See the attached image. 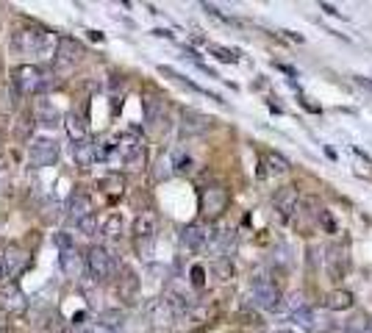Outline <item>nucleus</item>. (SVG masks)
Masks as SVG:
<instances>
[{"mask_svg": "<svg viewBox=\"0 0 372 333\" xmlns=\"http://www.w3.org/2000/svg\"><path fill=\"white\" fill-rule=\"evenodd\" d=\"M56 36L39 26H23V28H14L11 33V50L17 56H45V53H53L56 50Z\"/></svg>", "mask_w": 372, "mask_h": 333, "instance_id": "1", "label": "nucleus"}, {"mask_svg": "<svg viewBox=\"0 0 372 333\" xmlns=\"http://www.w3.org/2000/svg\"><path fill=\"white\" fill-rule=\"evenodd\" d=\"M45 86V72L36 64H17L11 69V89L17 98H34Z\"/></svg>", "mask_w": 372, "mask_h": 333, "instance_id": "2", "label": "nucleus"}, {"mask_svg": "<svg viewBox=\"0 0 372 333\" xmlns=\"http://www.w3.org/2000/svg\"><path fill=\"white\" fill-rule=\"evenodd\" d=\"M114 159L123 162L131 169H142L145 166V142L142 136L134 131H125L114 136Z\"/></svg>", "mask_w": 372, "mask_h": 333, "instance_id": "3", "label": "nucleus"}, {"mask_svg": "<svg viewBox=\"0 0 372 333\" xmlns=\"http://www.w3.org/2000/svg\"><path fill=\"white\" fill-rule=\"evenodd\" d=\"M114 266H117V261H114V256L106 250V247H101V244H95V247H89L86 250V256H84V272L92 278V281H108V275H114Z\"/></svg>", "mask_w": 372, "mask_h": 333, "instance_id": "4", "label": "nucleus"}, {"mask_svg": "<svg viewBox=\"0 0 372 333\" xmlns=\"http://www.w3.org/2000/svg\"><path fill=\"white\" fill-rule=\"evenodd\" d=\"M84 62V45L75 42V39H59L56 42V50H53V69L59 75H67L75 67Z\"/></svg>", "mask_w": 372, "mask_h": 333, "instance_id": "5", "label": "nucleus"}, {"mask_svg": "<svg viewBox=\"0 0 372 333\" xmlns=\"http://www.w3.org/2000/svg\"><path fill=\"white\" fill-rule=\"evenodd\" d=\"M62 156V147L50 136H39L28 145V162L31 166H53Z\"/></svg>", "mask_w": 372, "mask_h": 333, "instance_id": "6", "label": "nucleus"}, {"mask_svg": "<svg viewBox=\"0 0 372 333\" xmlns=\"http://www.w3.org/2000/svg\"><path fill=\"white\" fill-rule=\"evenodd\" d=\"M253 303L259 308L275 311L281 305V289L272 281H267V278H256V283H253Z\"/></svg>", "mask_w": 372, "mask_h": 333, "instance_id": "7", "label": "nucleus"}, {"mask_svg": "<svg viewBox=\"0 0 372 333\" xmlns=\"http://www.w3.org/2000/svg\"><path fill=\"white\" fill-rule=\"evenodd\" d=\"M208 242H211V231H208L205 225H201V222H192V225H186V228L181 231V247H184L186 253L203 250Z\"/></svg>", "mask_w": 372, "mask_h": 333, "instance_id": "8", "label": "nucleus"}, {"mask_svg": "<svg viewBox=\"0 0 372 333\" xmlns=\"http://www.w3.org/2000/svg\"><path fill=\"white\" fill-rule=\"evenodd\" d=\"M298 205H300V198H298V192H295L292 186L278 189V195H275V211H278V217H281L283 222H289V220L298 214Z\"/></svg>", "mask_w": 372, "mask_h": 333, "instance_id": "9", "label": "nucleus"}, {"mask_svg": "<svg viewBox=\"0 0 372 333\" xmlns=\"http://www.w3.org/2000/svg\"><path fill=\"white\" fill-rule=\"evenodd\" d=\"M201 200H203L205 217H220L225 211V205H228V192L222 186H211V189H205Z\"/></svg>", "mask_w": 372, "mask_h": 333, "instance_id": "10", "label": "nucleus"}, {"mask_svg": "<svg viewBox=\"0 0 372 333\" xmlns=\"http://www.w3.org/2000/svg\"><path fill=\"white\" fill-rule=\"evenodd\" d=\"M156 231H159V220H156L153 211H142L134 220V236L139 242H153Z\"/></svg>", "mask_w": 372, "mask_h": 333, "instance_id": "11", "label": "nucleus"}, {"mask_svg": "<svg viewBox=\"0 0 372 333\" xmlns=\"http://www.w3.org/2000/svg\"><path fill=\"white\" fill-rule=\"evenodd\" d=\"M59 266H62V272H64L67 278H81V272H84V256H81L75 247H64V250L59 253Z\"/></svg>", "mask_w": 372, "mask_h": 333, "instance_id": "12", "label": "nucleus"}, {"mask_svg": "<svg viewBox=\"0 0 372 333\" xmlns=\"http://www.w3.org/2000/svg\"><path fill=\"white\" fill-rule=\"evenodd\" d=\"M211 128V117L205 114H198V111H184L181 117V131L186 136H198V133H205Z\"/></svg>", "mask_w": 372, "mask_h": 333, "instance_id": "13", "label": "nucleus"}, {"mask_svg": "<svg viewBox=\"0 0 372 333\" xmlns=\"http://www.w3.org/2000/svg\"><path fill=\"white\" fill-rule=\"evenodd\" d=\"M62 125H64V131H67L69 142L75 145V142H84V139H89V125L84 123V117L78 114V111H69L67 117L62 120Z\"/></svg>", "mask_w": 372, "mask_h": 333, "instance_id": "14", "label": "nucleus"}, {"mask_svg": "<svg viewBox=\"0 0 372 333\" xmlns=\"http://www.w3.org/2000/svg\"><path fill=\"white\" fill-rule=\"evenodd\" d=\"M325 266H328V275L339 281L342 275H344V269H347V253H344V247H339V244H331L328 247V256H325Z\"/></svg>", "mask_w": 372, "mask_h": 333, "instance_id": "15", "label": "nucleus"}, {"mask_svg": "<svg viewBox=\"0 0 372 333\" xmlns=\"http://www.w3.org/2000/svg\"><path fill=\"white\" fill-rule=\"evenodd\" d=\"M117 295L123 303H134L139 298V278L131 269H123V278L117 281Z\"/></svg>", "mask_w": 372, "mask_h": 333, "instance_id": "16", "label": "nucleus"}, {"mask_svg": "<svg viewBox=\"0 0 372 333\" xmlns=\"http://www.w3.org/2000/svg\"><path fill=\"white\" fill-rule=\"evenodd\" d=\"M67 217L78 225L81 220H86V217H92V200L89 195H72L67 205Z\"/></svg>", "mask_w": 372, "mask_h": 333, "instance_id": "17", "label": "nucleus"}, {"mask_svg": "<svg viewBox=\"0 0 372 333\" xmlns=\"http://www.w3.org/2000/svg\"><path fill=\"white\" fill-rule=\"evenodd\" d=\"M72 156H75L78 166H92L98 162V156H95V139L75 142V145H72Z\"/></svg>", "mask_w": 372, "mask_h": 333, "instance_id": "18", "label": "nucleus"}, {"mask_svg": "<svg viewBox=\"0 0 372 333\" xmlns=\"http://www.w3.org/2000/svg\"><path fill=\"white\" fill-rule=\"evenodd\" d=\"M36 117H39V123L42 125H62V111L59 108H53V103L47 98L39 100V106H36Z\"/></svg>", "mask_w": 372, "mask_h": 333, "instance_id": "19", "label": "nucleus"}, {"mask_svg": "<svg viewBox=\"0 0 372 333\" xmlns=\"http://www.w3.org/2000/svg\"><path fill=\"white\" fill-rule=\"evenodd\" d=\"M353 292H347V289H337V292H331V295H325V308L328 311H347V308H353Z\"/></svg>", "mask_w": 372, "mask_h": 333, "instance_id": "20", "label": "nucleus"}, {"mask_svg": "<svg viewBox=\"0 0 372 333\" xmlns=\"http://www.w3.org/2000/svg\"><path fill=\"white\" fill-rule=\"evenodd\" d=\"M23 250H20V244H14V242H9L6 247H3V253H0V259H3V264H6V272L9 275H14L17 269H20V264H23Z\"/></svg>", "mask_w": 372, "mask_h": 333, "instance_id": "21", "label": "nucleus"}, {"mask_svg": "<svg viewBox=\"0 0 372 333\" xmlns=\"http://www.w3.org/2000/svg\"><path fill=\"white\" fill-rule=\"evenodd\" d=\"M370 325L372 320L367 314H356V317H350L344 322V333H370Z\"/></svg>", "mask_w": 372, "mask_h": 333, "instance_id": "22", "label": "nucleus"}, {"mask_svg": "<svg viewBox=\"0 0 372 333\" xmlns=\"http://www.w3.org/2000/svg\"><path fill=\"white\" fill-rule=\"evenodd\" d=\"M98 186H101L106 195H123L125 181H123V175H106V178H101Z\"/></svg>", "mask_w": 372, "mask_h": 333, "instance_id": "23", "label": "nucleus"}, {"mask_svg": "<svg viewBox=\"0 0 372 333\" xmlns=\"http://www.w3.org/2000/svg\"><path fill=\"white\" fill-rule=\"evenodd\" d=\"M101 233L106 239H120V236H123V217H120V214H111V217L103 222Z\"/></svg>", "mask_w": 372, "mask_h": 333, "instance_id": "24", "label": "nucleus"}, {"mask_svg": "<svg viewBox=\"0 0 372 333\" xmlns=\"http://www.w3.org/2000/svg\"><path fill=\"white\" fill-rule=\"evenodd\" d=\"M145 114H147V123H159L162 120V100L145 98Z\"/></svg>", "mask_w": 372, "mask_h": 333, "instance_id": "25", "label": "nucleus"}, {"mask_svg": "<svg viewBox=\"0 0 372 333\" xmlns=\"http://www.w3.org/2000/svg\"><path fill=\"white\" fill-rule=\"evenodd\" d=\"M42 333H67V328H64V322L56 317V314H50L47 320H42Z\"/></svg>", "mask_w": 372, "mask_h": 333, "instance_id": "26", "label": "nucleus"}, {"mask_svg": "<svg viewBox=\"0 0 372 333\" xmlns=\"http://www.w3.org/2000/svg\"><path fill=\"white\" fill-rule=\"evenodd\" d=\"M31 131H34V120H31L28 114H23V117L17 120V128H14V136H17V139H28V136H31Z\"/></svg>", "mask_w": 372, "mask_h": 333, "instance_id": "27", "label": "nucleus"}, {"mask_svg": "<svg viewBox=\"0 0 372 333\" xmlns=\"http://www.w3.org/2000/svg\"><path fill=\"white\" fill-rule=\"evenodd\" d=\"M267 164H270V172H278V175L289 169V162H286L281 153H275V150H270V153H267Z\"/></svg>", "mask_w": 372, "mask_h": 333, "instance_id": "28", "label": "nucleus"}, {"mask_svg": "<svg viewBox=\"0 0 372 333\" xmlns=\"http://www.w3.org/2000/svg\"><path fill=\"white\" fill-rule=\"evenodd\" d=\"M156 166H159V169H156V181H164V178H169V175L175 172V169H172V159H169V156H162Z\"/></svg>", "mask_w": 372, "mask_h": 333, "instance_id": "29", "label": "nucleus"}, {"mask_svg": "<svg viewBox=\"0 0 372 333\" xmlns=\"http://www.w3.org/2000/svg\"><path fill=\"white\" fill-rule=\"evenodd\" d=\"M11 98H17L14 95V89L9 86V89H3V95H0V111H14V100Z\"/></svg>", "mask_w": 372, "mask_h": 333, "instance_id": "30", "label": "nucleus"}, {"mask_svg": "<svg viewBox=\"0 0 372 333\" xmlns=\"http://www.w3.org/2000/svg\"><path fill=\"white\" fill-rule=\"evenodd\" d=\"M292 317H295V322H298V325H303V328H311V325H314V317H311V311H308V308H303V311H295Z\"/></svg>", "mask_w": 372, "mask_h": 333, "instance_id": "31", "label": "nucleus"}, {"mask_svg": "<svg viewBox=\"0 0 372 333\" xmlns=\"http://www.w3.org/2000/svg\"><path fill=\"white\" fill-rule=\"evenodd\" d=\"M214 53H217V59L220 62H225V64H234L237 62V53L234 50H228V47H211Z\"/></svg>", "mask_w": 372, "mask_h": 333, "instance_id": "32", "label": "nucleus"}, {"mask_svg": "<svg viewBox=\"0 0 372 333\" xmlns=\"http://www.w3.org/2000/svg\"><path fill=\"white\" fill-rule=\"evenodd\" d=\"M78 231H81V233H86V236H92V233L98 231V222H95V214H92V217H86V220H81V222H78Z\"/></svg>", "mask_w": 372, "mask_h": 333, "instance_id": "33", "label": "nucleus"}, {"mask_svg": "<svg viewBox=\"0 0 372 333\" xmlns=\"http://www.w3.org/2000/svg\"><path fill=\"white\" fill-rule=\"evenodd\" d=\"M289 308H292V314H295V311H303L305 308L303 292H292V295H289Z\"/></svg>", "mask_w": 372, "mask_h": 333, "instance_id": "34", "label": "nucleus"}, {"mask_svg": "<svg viewBox=\"0 0 372 333\" xmlns=\"http://www.w3.org/2000/svg\"><path fill=\"white\" fill-rule=\"evenodd\" d=\"M214 269H217L220 281H228V278L234 275V266H231V261H217V264H214Z\"/></svg>", "mask_w": 372, "mask_h": 333, "instance_id": "35", "label": "nucleus"}, {"mask_svg": "<svg viewBox=\"0 0 372 333\" xmlns=\"http://www.w3.org/2000/svg\"><path fill=\"white\" fill-rule=\"evenodd\" d=\"M203 283H205V269L201 264H195L192 266V286H198V289H201Z\"/></svg>", "mask_w": 372, "mask_h": 333, "instance_id": "36", "label": "nucleus"}, {"mask_svg": "<svg viewBox=\"0 0 372 333\" xmlns=\"http://www.w3.org/2000/svg\"><path fill=\"white\" fill-rule=\"evenodd\" d=\"M84 333H117V331H114V328H108V325H103V322H95V325L84 328Z\"/></svg>", "mask_w": 372, "mask_h": 333, "instance_id": "37", "label": "nucleus"}, {"mask_svg": "<svg viewBox=\"0 0 372 333\" xmlns=\"http://www.w3.org/2000/svg\"><path fill=\"white\" fill-rule=\"evenodd\" d=\"M320 217H322V225H325L328 231L337 233V225H334V220H331V214H328V211H320Z\"/></svg>", "mask_w": 372, "mask_h": 333, "instance_id": "38", "label": "nucleus"}, {"mask_svg": "<svg viewBox=\"0 0 372 333\" xmlns=\"http://www.w3.org/2000/svg\"><path fill=\"white\" fill-rule=\"evenodd\" d=\"M320 9H322V11H328V14H331V17H342V11H337V9H334V6H331V3H322V6H320Z\"/></svg>", "mask_w": 372, "mask_h": 333, "instance_id": "39", "label": "nucleus"}, {"mask_svg": "<svg viewBox=\"0 0 372 333\" xmlns=\"http://www.w3.org/2000/svg\"><path fill=\"white\" fill-rule=\"evenodd\" d=\"M356 84H361V86L372 89V78H361V75H359V78H356Z\"/></svg>", "mask_w": 372, "mask_h": 333, "instance_id": "40", "label": "nucleus"}, {"mask_svg": "<svg viewBox=\"0 0 372 333\" xmlns=\"http://www.w3.org/2000/svg\"><path fill=\"white\" fill-rule=\"evenodd\" d=\"M6 275H9V272H6V264H3V259H0V281H3Z\"/></svg>", "mask_w": 372, "mask_h": 333, "instance_id": "41", "label": "nucleus"}, {"mask_svg": "<svg viewBox=\"0 0 372 333\" xmlns=\"http://www.w3.org/2000/svg\"><path fill=\"white\" fill-rule=\"evenodd\" d=\"M275 333H292V331H275Z\"/></svg>", "mask_w": 372, "mask_h": 333, "instance_id": "42", "label": "nucleus"}, {"mask_svg": "<svg viewBox=\"0 0 372 333\" xmlns=\"http://www.w3.org/2000/svg\"><path fill=\"white\" fill-rule=\"evenodd\" d=\"M0 136H3V128H0Z\"/></svg>", "mask_w": 372, "mask_h": 333, "instance_id": "43", "label": "nucleus"}, {"mask_svg": "<svg viewBox=\"0 0 372 333\" xmlns=\"http://www.w3.org/2000/svg\"><path fill=\"white\" fill-rule=\"evenodd\" d=\"M370 333H372V325H370Z\"/></svg>", "mask_w": 372, "mask_h": 333, "instance_id": "44", "label": "nucleus"}]
</instances>
